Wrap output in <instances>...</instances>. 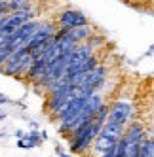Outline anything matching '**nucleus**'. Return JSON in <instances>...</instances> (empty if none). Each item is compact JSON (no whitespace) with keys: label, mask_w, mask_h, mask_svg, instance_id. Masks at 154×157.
<instances>
[{"label":"nucleus","mask_w":154,"mask_h":157,"mask_svg":"<svg viewBox=\"0 0 154 157\" xmlns=\"http://www.w3.org/2000/svg\"><path fill=\"white\" fill-rule=\"evenodd\" d=\"M101 129H103V123H99V121H91V125L87 127L82 134H78V136H71L69 138V150H71V153H74V155H82V153H86L87 150L91 148V144H93V140H95V136L99 132H101Z\"/></svg>","instance_id":"nucleus-1"},{"label":"nucleus","mask_w":154,"mask_h":157,"mask_svg":"<svg viewBox=\"0 0 154 157\" xmlns=\"http://www.w3.org/2000/svg\"><path fill=\"white\" fill-rule=\"evenodd\" d=\"M38 25H40V21H36V19H30V21H27V23H23L19 29H15L12 34L6 38V46L12 51L21 48V46H27V40L36 32Z\"/></svg>","instance_id":"nucleus-2"},{"label":"nucleus","mask_w":154,"mask_h":157,"mask_svg":"<svg viewBox=\"0 0 154 157\" xmlns=\"http://www.w3.org/2000/svg\"><path fill=\"white\" fill-rule=\"evenodd\" d=\"M101 63V59H99V55L97 53H93L91 57H87V59H84L80 64H76V66H72V68H69L67 70V74H65V78L72 83V85H78V83H82L84 80H86V76L90 74L95 66Z\"/></svg>","instance_id":"nucleus-3"},{"label":"nucleus","mask_w":154,"mask_h":157,"mask_svg":"<svg viewBox=\"0 0 154 157\" xmlns=\"http://www.w3.org/2000/svg\"><path fill=\"white\" fill-rule=\"evenodd\" d=\"M135 116V106L133 102H129V100H114L111 104V114H108V119L111 121H116V123H122V125H128V123L133 119Z\"/></svg>","instance_id":"nucleus-4"},{"label":"nucleus","mask_w":154,"mask_h":157,"mask_svg":"<svg viewBox=\"0 0 154 157\" xmlns=\"http://www.w3.org/2000/svg\"><path fill=\"white\" fill-rule=\"evenodd\" d=\"M90 19L84 12L80 10H72V8H65L57 13V25L59 27H67V29H74L80 25H87Z\"/></svg>","instance_id":"nucleus-5"},{"label":"nucleus","mask_w":154,"mask_h":157,"mask_svg":"<svg viewBox=\"0 0 154 157\" xmlns=\"http://www.w3.org/2000/svg\"><path fill=\"white\" fill-rule=\"evenodd\" d=\"M27 53H30L27 46H21V48L14 49L12 53H10V59H8L6 64H4V72H2V74H6V76H17V74H19L21 61L25 59Z\"/></svg>","instance_id":"nucleus-6"},{"label":"nucleus","mask_w":154,"mask_h":157,"mask_svg":"<svg viewBox=\"0 0 154 157\" xmlns=\"http://www.w3.org/2000/svg\"><path fill=\"white\" fill-rule=\"evenodd\" d=\"M124 136L128 138V142H137V144H141L143 140L148 136V134H147V127H145V123L139 121V119H131L128 125H126V132H124Z\"/></svg>","instance_id":"nucleus-7"},{"label":"nucleus","mask_w":154,"mask_h":157,"mask_svg":"<svg viewBox=\"0 0 154 157\" xmlns=\"http://www.w3.org/2000/svg\"><path fill=\"white\" fill-rule=\"evenodd\" d=\"M93 53H97L90 44L87 42H82V44H78L76 46V49L69 55V68H72V66H76V64H80L84 59H87V57H91ZM67 68V70H69Z\"/></svg>","instance_id":"nucleus-8"},{"label":"nucleus","mask_w":154,"mask_h":157,"mask_svg":"<svg viewBox=\"0 0 154 157\" xmlns=\"http://www.w3.org/2000/svg\"><path fill=\"white\" fill-rule=\"evenodd\" d=\"M116 142H118V140L107 136V134H103V132H99L97 136H95V140H93V144H91V150H93V153H97V155H103L105 151H108L111 148H114Z\"/></svg>","instance_id":"nucleus-9"},{"label":"nucleus","mask_w":154,"mask_h":157,"mask_svg":"<svg viewBox=\"0 0 154 157\" xmlns=\"http://www.w3.org/2000/svg\"><path fill=\"white\" fill-rule=\"evenodd\" d=\"M46 70H48V63L44 61V59H36L34 63L30 64V68H29V72H27L25 76L29 78L32 83H36V82H40L42 78H44Z\"/></svg>","instance_id":"nucleus-10"},{"label":"nucleus","mask_w":154,"mask_h":157,"mask_svg":"<svg viewBox=\"0 0 154 157\" xmlns=\"http://www.w3.org/2000/svg\"><path fill=\"white\" fill-rule=\"evenodd\" d=\"M101 132L107 134V136H111V138H114V140H120V138L124 136V132H126V125L107 119L105 125H103V129H101Z\"/></svg>","instance_id":"nucleus-11"},{"label":"nucleus","mask_w":154,"mask_h":157,"mask_svg":"<svg viewBox=\"0 0 154 157\" xmlns=\"http://www.w3.org/2000/svg\"><path fill=\"white\" fill-rule=\"evenodd\" d=\"M57 42V46H59V53L63 55V57H69V55L76 49V46H78V42H76L72 36H71V32H67V34H63Z\"/></svg>","instance_id":"nucleus-12"},{"label":"nucleus","mask_w":154,"mask_h":157,"mask_svg":"<svg viewBox=\"0 0 154 157\" xmlns=\"http://www.w3.org/2000/svg\"><path fill=\"white\" fill-rule=\"evenodd\" d=\"M71 32V36L78 42V44H82V42H87V38H90L93 32H95V29L87 23V25H80V27H74V29H71L69 30Z\"/></svg>","instance_id":"nucleus-13"},{"label":"nucleus","mask_w":154,"mask_h":157,"mask_svg":"<svg viewBox=\"0 0 154 157\" xmlns=\"http://www.w3.org/2000/svg\"><path fill=\"white\" fill-rule=\"evenodd\" d=\"M25 144H27V150H32V148H36V146L42 144V136H40V131L38 129H32L30 132L25 134Z\"/></svg>","instance_id":"nucleus-14"},{"label":"nucleus","mask_w":154,"mask_h":157,"mask_svg":"<svg viewBox=\"0 0 154 157\" xmlns=\"http://www.w3.org/2000/svg\"><path fill=\"white\" fill-rule=\"evenodd\" d=\"M108 114H111V104H107V102H105L101 108L97 110V114H95V117H93V119H95V121H99V123H103V125H105V121L108 119Z\"/></svg>","instance_id":"nucleus-15"},{"label":"nucleus","mask_w":154,"mask_h":157,"mask_svg":"<svg viewBox=\"0 0 154 157\" xmlns=\"http://www.w3.org/2000/svg\"><path fill=\"white\" fill-rule=\"evenodd\" d=\"M87 44H90V46L97 51L99 48H103V44H105V38L101 36V34H95V32H93V34L90 36V38H87Z\"/></svg>","instance_id":"nucleus-16"},{"label":"nucleus","mask_w":154,"mask_h":157,"mask_svg":"<svg viewBox=\"0 0 154 157\" xmlns=\"http://www.w3.org/2000/svg\"><path fill=\"white\" fill-rule=\"evenodd\" d=\"M10 6H12V13H14V12H19V10L32 6V2L30 0H10Z\"/></svg>","instance_id":"nucleus-17"},{"label":"nucleus","mask_w":154,"mask_h":157,"mask_svg":"<svg viewBox=\"0 0 154 157\" xmlns=\"http://www.w3.org/2000/svg\"><path fill=\"white\" fill-rule=\"evenodd\" d=\"M10 53H12V49H10L8 46H4L2 49H0V72H4V64L10 59Z\"/></svg>","instance_id":"nucleus-18"},{"label":"nucleus","mask_w":154,"mask_h":157,"mask_svg":"<svg viewBox=\"0 0 154 157\" xmlns=\"http://www.w3.org/2000/svg\"><path fill=\"white\" fill-rule=\"evenodd\" d=\"M10 13H12L10 0H0V15H10Z\"/></svg>","instance_id":"nucleus-19"},{"label":"nucleus","mask_w":154,"mask_h":157,"mask_svg":"<svg viewBox=\"0 0 154 157\" xmlns=\"http://www.w3.org/2000/svg\"><path fill=\"white\" fill-rule=\"evenodd\" d=\"M99 157H116V146H114V148H111L108 151H105L103 155H99Z\"/></svg>","instance_id":"nucleus-20"},{"label":"nucleus","mask_w":154,"mask_h":157,"mask_svg":"<svg viewBox=\"0 0 154 157\" xmlns=\"http://www.w3.org/2000/svg\"><path fill=\"white\" fill-rule=\"evenodd\" d=\"M17 148H21V150H27V144H25V140L21 138V140H17Z\"/></svg>","instance_id":"nucleus-21"},{"label":"nucleus","mask_w":154,"mask_h":157,"mask_svg":"<svg viewBox=\"0 0 154 157\" xmlns=\"http://www.w3.org/2000/svg\"><path fill=\"white\" fill-rule=\"evenodd\" d=\"M10 102V98L6 97V95H2V93H0V104H8Z\"/></svg>","instance_id":"nucleus-22"},{"label":"nucleus","mask_w":154,"mask_h":157,"mask_svg":"<svg viewBox=\"0 0 154 157\" xmlns=\"http://www.w3.org/2000/svg\"><path fill=\"white\" fill-rule=\"evenodd\" d=\"M25 134H27V132H23V131H15V138L21 140V138H25Z\"/></svg>","instance_id":"nucleus-23"},{"label":"nucleus","mask_w":154,"mask_h":157,"mask_svg":"<svg viewBox=\"0 0 154 157\" xmlns=\"http://www.w3.org/2000/svg\"><path fill=\"white\" fill-rule=\"evenodd\" d=\"M57 155H59V157H72L71 153H67V151H63V150H59V148H57Z\"/></svg>","instance_id":"nucleus-24"},{"label":"nucleus","mask_w":154,"mask_h":157,"mask_svg":"<svg viewBox=\"0 0 154 157\" xmlns=\"http://www.w3.org/2000/svg\"><path fill=\"white\" fill-rule=\"evenodd\" d=\"M40 136H42V140H46V138H48V132H44V131H40Z\"/></svg>","instance_id":"nucleus-25"},{"label":"nucleus","mask_w":154,"mask_h":157,"mask_svg":"<svg viewBox=\"0 0 154 157\" xmlns=\"http://www.w3.org/2000/svg\"><path fill=\"white\" fill-rule=\"evenodd\" d=\"M150 138V148H152V153H154V136H148Z\"/></svg>","instance_id":"nucleus-26"},{"label":"nucleus","mask_w":154,"mask_h":157,"mask_svg":"<svg viewBox=\"0 0 154 157\" xmlns=\"http://www.w3.org/2000/svg\"><path fill=\"white\" fill-rule=\"evenodd\" d=\"M6 119V114H4V112H0V121H4Z\"/></svg>","instance_id":"nucleus-27"},{"label":"nucleus","mask_w":154,"mask_h":157,"mask_svg":"<svg viewBox=\"0 0 154 157\" xmlns=\"http://www.w3.org/2000/svg\"><path fill=\"white\" fill-rule=\"evenodd\" d=\"M148 4H150V8L154 10V0H148Z\"/></svg>","instance_id":"nucleus-28"},{"label":"nucleus","mask_w":154,"mask_h":157,"mask_svg":"<svg viewBox=\"0 0 154 157\" xmlns=\"http://www.w3.org/2000/svg\"><path fill=\"white\" fill-rule=\"evenodd\" d=\"M150 53H154V46H152V48L148 49V55H150Z\"/></svg>","instance_id":"nucleus-29"},{"label":"nucleus","mask_w":154,"mask_h":157,"mask_svg":"<svg viewBox=\"0 0 154 157\" xmlns=\"http://www.w3.org/2000/svg\"><path fill=\"white\" fill-rule=\"evenodd\" d=\"M141 2H148V0H141Z\"/></svg>","instance_id":"nucleus-30"},{"label":"nucleus","mask_w":154,"mask_h":157,"mask_svg":"<svg viewBox=\"0 0 154 157\" xmlns=\"http://www.w3.org/2000/svg\"><path fill=\"white\" fill-rule=\"evenodd\" d=\"M122 157H129V155H122Z\"/></svg>","instance_id":"nucleus-31"},{"label":"nucleus","mask_w":154,"mask_h":157,"mask_svg":"<svg viewBox=\"0 0 154 157\" xmlns=\"http://www.w3.org/2000/svg\"><path fill=\"white\" fill-rule=\"evenodd\" d=\"M152 123H154V117H152Z\"/></svg>","instance_id":"nucleus-32"},{"label":"nucleus","mask_w":154,"mask_h":157,"mask_svg":"<svg viewBox=\"0 0 154 157\" xmlns=\"http://www.w3.org/2000/svg\"><path fill=\"white\" fill-rule=\"evenodd\" d=\"M152 106H154V102H152Z\"/></svg>","instance_id":"nucleus-33"}]
</instances>
